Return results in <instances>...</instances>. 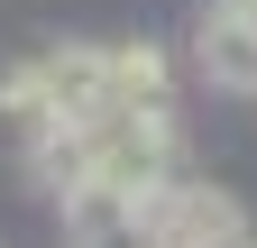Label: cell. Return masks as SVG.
Instances as JSON below:
<instances>
[{"mask_svg":"<svg viewBox=\"0 0 257 248\" xmlns=\"http://www.w3.org/2000/svg\"><path fill=\"white\" fill-rule=\"evenodd\" d=\"M83 157H92L83 193L147 202L166 175H184V110H92L83 119Z\"/></svg>","mask_w":257,"mask_h":248,"instance_id":"cell-1","label":"cell"},{"mask_svg":"<svg viewBox=\"0 0 257 248\" xmlns=\"http://www.w3.org/2000/svg\"><path fill=\"white\" fill-rule=\"evenodd\" d=\"M147 221V248H239L248 239V202L211 175H166L156 193L138 202Z\"/></svg>","mask_w":257,"mask_h":248,"instance_id":"cell-2","label":"cell"},{"mask_svg":"<svg viewBox=\"0 0 257 248\" xmlns=\"http://www.w3.org/2000/svg\"><path fill=\"white\" fill-rule=\"evenodd\" d=\"M193 74L211 92L257 101V0H202V19H193Z\"/></svg>","mask_w":257,"mask_h":248,"instance_id":"cell-3","label":"cell"},{"mask_svg":"<svg viewBox=\"0 0 257 248\" xmlns=\"http://www.w3.org/2000/svg\"><path fill=\"white\" fill-rule=\"evenodd\" d=\"M101 110H175V55L156 37H110L101 46Z\"/></svg>","mask_w":257,"mask_h":248,"instance_id":"cell-4","label":"cell"},{"mask_svg":"<svg viewBox=\"0 0 257 248\" xmlns=\"http://www.w3.org/2000/svg\"><path fill=\"white\" fill-rule=\"evenodd\" d=\"M37 74H46V101H55V119H92V110H101V46H92V37L37 46Z\"/></svg>","mask_w":257,"mask_h":248,"instance_id":"cell-5","label":"cell"},{"mask_svg":"<svg viewBox=\"0 0 257 248\" xmlns=\"http://www.w3.org/2000/svg\"><path fill=\"white\" fill-rule=\"evenodd\" d=\"M64 230H74V248H147L138 202H119V193H74L64 202Z\"/></svg>","mask_w":257,"mask_h":248,"instance_id":"cell-6","label":"cell"},{"mask_svg":"<svg viewBox=\"0 0 257 248\" xmlns=\"http://www.w3.org/2000/svg\"><path fill=\"white\" fill-rule=\"evenodd\" d=\"M239 248H257V230H248V239H239Z\"/></svg>","mask_w":257,"mask_h":248,"instance_id":"cell-7","label":"cell"}]
</instances>
